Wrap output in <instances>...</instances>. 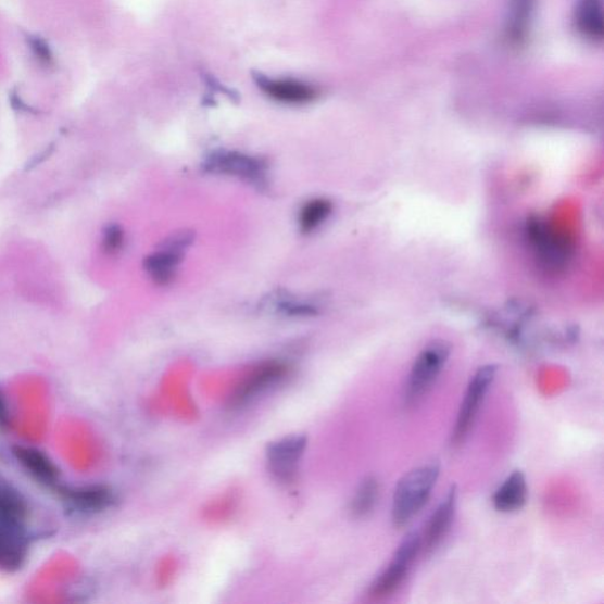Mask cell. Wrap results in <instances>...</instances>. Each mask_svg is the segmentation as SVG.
Wrapping results in <instances>:
<instances>
[{
	"label": "cell",
	"instance_id": "6da1fadb",
	"mask_svg": "<svg viewBox=\"0 0 604 604\" xmlns=\"http://www.w3.org/2000/svg\"><path fill=\"white\" fill-rule=\"evenodd\" d=\"M439 474L441 465L432 462L418 466L400 479L392 499L391 518L395 528L407 526L428 503Z\"/></svg>",
	"mask_w": 604,
	"mask_h": 604
},
{
	"label": "cell",
	"instance_id": "7a4b0ae2",
	"mask_svg": "<svg viewBox=\"0 0 604 604\" xmlns=\"http://www.w3.org/2000/svg\"><path fill=\"white\" fill-rule=\"evenodd\" d=\"M450 354L451 347L444 340L431 342L419 353L405 386L404 404L407 408L416 407L428 395L441 376Z\"/></svg>",
	"mask_w": 604,
	"mask_h": 604
},
{
	"label": "cell",
	"instance_id": "3957f363",
	"mask_svg": "<svg viewBox=\"0 0 604 604\" xmlns=\"http://www.w3.org/2000/svg\"><path fill=\"white\" fill-rule=\"evenodd\" d=\"M498 369L496 365H485L479 367L473 376L468 389L465 391L455 428H453L451 435V445L453 448L462 446L468 439L486 395L496 378Z\"/></svg>",
	"mask_w": 604,
	"mask_h": 604
},
{
	"label": "cell",
	"instance_id": "277c9868",
	"mask_svg": "<svg viewBox=\"0 0 604 604\" xmlns=\"http://www.w3.org/2000/svg\"><path fill=\"white\" fill-rule=\"evenodd\" d=\"M421 552V538L418 531H410L398 545L389 566L370 584L368 596L375 601L392 596L402 587L412 563Z\"/></svg>",
	"mask_w": 604,
	"mask_h": 604
},
{
	"label": "cell",
	"instance_id": "5b68a950",
	"mask_svg": "<svg viewBox=\"0 0 604 604\" xmlns=\"http://www.w3.org/2000/svg\"><path fill=\"white\" fill-rule=\"evenodd\" d=\"M203 168L211 174L238 177L257 187L267 184L266 161L238 151H217L204 161Z\"/></svg>",
	"mask_w": 604,
	"mask_h": 604
},
{
	"label": "cell",
	"instance_id": "8992f818",
	"mask_svg": "<svg viewBox=\"0 0 604 604\" xmlns=\"http://www.w3.org/2000/svg\"><path fill=\"white\" fill-rule=\"evenodd\" d=\"M287 370V366L280 362H265L243 369L237 379L227 382L229 388L226 398L229 405L250 401L252 397L284 378Z\"/></svg>",
	"mask_w": 604,
	"mask_h": 604
},
{
	"label": "cell",
	"instance_id": "52a82bcc",
	"mask_svg": "<svg viewBox=\"0 0 604 604\" xmlns=\"http://www.w3.org/2000/svg\"><path fill=\"white\" fill-rule=\"evenodd\" d=\"M193 241L194 235L188 230L176 232L164 241L158 251L144 260V268L149 277L159 285H168L173 281L186 250Z\"/></svg>",
	"mask_w": 604,
	"mask_h": 604
},
{
	"label": "cell",
	"instance_id": "ba28073f",
	"mask_svg": "<svg viewBox=\"0 0 604 604\" xmlns=\"http://www.w3.org/2000/svg\"><path fill=\"white\" fill-rule=\"evenodd\" d=\"M27 546L24 521L0 513V569L18 570L24 565Z\"/></svg>",
	"mask_w": 604,
	"mask_h": 604
},
{
	"label": "cell",
	"instance_id": "9c48e42d",
	"mask_svg": "<svg viewBox=\"0 0 604 604\" xmlns=\"http://www.w3.org/2000/svg\"><path fill=\"white\" fill-rule=\"evenodd\" d=\"M457 488L452 486L431 514L421 538V551L431 554L448 537L457 509Z\"/></svg>",
	"mask_w": 604,
	"mask_h": 604
},
{
	"label": "cell",
	"instance_id": "30bf717a",
	"mask_svg": "<svg viewBox=\"0 0 604 604\" xmlns=\"http://www.w3.org/2000/svg\"><path fill=\"white\" fill-rule=\"evenodd\" d=\"M59 495L71 509L80 513H99L114 503L112 489L105 486H62Z\"/></svg>",
	"mask_w": 604,
	"mask_h": 604
},
{
	"label": "cell",
	"instance_id": "8fae6325",
	"mask_svg": "<svg viewBox=\"0 0 604 604\" xmlns=\"http://www.w3.org/2000/svg\"><path fill=\"white\" fill-rule=\"evenodd\" d=\"M12 453L23 468L29 473L38 483L56 492L63 486L61 483V473L58 466L54 465L45 452L32 446L18 445L13 448Z\"/></svg>",
	"mask_w": 604,
	"mask_h": 604
},
{
	"label": "cell",
	"instance_id": "7c38bea8",
	"mask_svg": "<svg viewBox=\"0 0 604 604\" xmlns=\"http://www.w3.org/2000/svg\"><path fill=\"white\" fill-rule=\"evenodd\" d=\"M306 448L305 437H290L281 439L268 449L267 457L270 470L280 479H290Z\"/></svg>",
	"mask_w": 604,
	"mask_h": 604
},
{
	"label": "cell",
	"instance_id": "4fadbf2b",
	"mask_svg": "<svg viewBox=\"0 0 604 604\" xmlns=\"http://www.w3.org/2000/svg\"><path fill=\"white\" fill-rule=\"evenodd\" d=\"M528 493L527 477L524 473L517 470L507 476L493 493L492 503L500 513H516L524 509L528 501Z\"/></svg>",
	"mask_w": 604,
	"mask_h": 604
},
{
	"label": "cell",
	"instance_id": "5bb4252c",
	"mask_svg": "<svg viewBox=\"0 0 604 604\" xmlns=\"http://www.w3.org/2000/svg\"><path fill=\"white\" fill-rule=\"evenodd\" d=\"M260 87L269 98L286 104L310 103L317 91L309 85L295 80H261Z\"/></svg>",
	"mask_w": 604,
	"mask_h": 604
},
{
	"label": "cell",
	"instance_id": "9a60e30c",
	"mask_svg": "<svg viewBox=\"0 0 604 604\" xmlns=\"http://www.w3.org/2000/svg\"><path fill=\"white\" fill-rule=\"evenodd\" d=\"M528 231L531 242L537 247L545 263L552 265L565 263L568 254L566 244L556 239L539 219L530 224Z\"/></svg>",
	"mask_w": 604,
	"mask_h": 604
},
{
	"label": "cell",
	"instance_id": "2e32d148",
	"mask_svg": "<svg viewBox=\"0 0 604 604\" xmlns=\"http://www.w3.org/2000/svg\"><path fill=\"white\" fill-rule=\"evenodd\" d=\"M576 25L590 39H602L604 35L602 0H580L576 8Z\"/></svg>",
	"mask_w": 604,
	"mask_h": 604
},
{
	"label": "cell",
	"instance_id": "e0dca14e",
	"mask_svg": "<svg viewBox=\"0 0 604 604\" xmlns=\"http://www.w3.org/2000/svg\"><path fill=\"white\" fill-rule=\"evenodd\" d=\"M240 492L230 489L204 506L202 517L212 525H223L235 517L239 509Z\"/></svg>",
	"mask_w": 604,
	"mask_h": 604
},
{
	"label": "cell",
	"instance_id": "ac0fdd59",
	"mask_svg": "<svg viewBox=\"0 0 604 604\" xmlns=\"http://www.w3.org/2000/svg\"><path fill=\"white\" fill-rule=\"evenodd\" d=\"M380 495V483L377 477L367 476L362 480L351 502V514L355 518H365L374 513Z\"/></svg>",
	"mask_w": 604,
	"mask_h": 604
},
{
	"label": "cell",
	"instance_id": "d6986e66",
	"mask_svg": "<svg viewBox=\"0 0 604 604\" xmlns=\"http://www.w3.org/2000/svg\"><path fill=\"white\" fill-rule=\"evenodd\" d=\"M0 513L21 521H25L29 513L20 490L2 475H0Z\"/></svg>",
	"mask_w": 604,
	"mask_h": 604
},
{
	"label": "cell",
	"instance_id": "ffe728a7",
	"mask_svg": "<svg viewBox=\"0 0 604 604\" xmlns=\"http://www.w3.org/2000/svg\"><path fill=\"white\" fill-rule=\"evenodd\" d=\"M332 203L325 199H314L309 201L301 209L299 215V226L302 232L309 235L318 229L331 215Z\"/></svg>",
	"mask_w": 604,
	"mask_h": 604
},
{
	"label": "cell",
	"instance_id": "44dd1931",
	"mask_svg": "<svg viewBox=\"0 0 604 604\" xmlns=\"http://www.w3.org/2000/svg\"><path fill=\"white\" fill-rule=\"evenodd\" d=\"M534 0H512L511 34L514 39H519L526 33Z\"/></svg>",
	"mask_w": 604,
	"mask_h": 604
},
{
	"label": "cell",
	"instance_id": "7402d4cb",
	"mask_svg": "<svg viewBox=\"0 0 604 604\" xmlns=\"http://www.w3.org/2000/svg\"><path fill=\"white\" fill-rule=\"evenodd\" d=\"M125 243V231L118 225H110L104 230L103 250L109 255L117 254Z\"/></svg>",
	"mask_w": 604,
	"mask_h": 604
},
{
	"label": "cell",
	"instance_id": "603a6c76",
	"mask_svg": "<svg viewBox=\"0 0 604 604\" xmlns=\"http://www.w3.org/2000/svg\"><path fill=\"white\" fill-rule=\"evenodd\" d=\"M178 569V562L173 556L164 557L158 568V584L160 587H167L175 579Z\"/></svg>",
	"mask_w": 604,
	"mask_h": 604
},
{
	"label": "cell",
	"instance_id": "cb8c5ba5",
	"mask_svg": "<svg viewBox=\"0 0 604 604\" xmlns=\"http://www.w3.org/2000/svg\"><path fill=\"white\" fill-rule=\"evenodd\" d=\"M278 310L286 315H294V317H300V315H313L318 313V307L304 304V302H297L293 300H284L278 302Z\"/></svg>",
	"mask_w": 604,
	"mask_h": 604
},
{
	"label": "cell",
	"instance_id": "d4e9b609",
	"mask_svg": "<svg viewBox=\"0 0 604 604\" xmlns=\"http://www.w3.org/2000/svg\"><path fill=\"white\" fill-rule=\"evenodd\" d=\"M30 46L32 49L34 50L37 59H39L40 61L45 62V63H50L52 60V54L51 51L49 49V47L43 42V40H40L39 38H32L30 39Z\"/></svg>",
	"mask_w": 604,
	"mask_h": 604
},
{
	"label": "cell",
	"instance_id": "484cf974",
	"mask_svg": "<svg viewBox=\"0 0 604 604\" xmlns=\"http://www.w3.org/2000/svg\"><path fill=\"white\" fill-rule=\"evenodd\" d=\"M11 425L9 405L5 400V395L2 390H0V428L8 429Z\"/></svg>",
	"mask_w": 604,
	"mask_h": 604
}]
</instances>
